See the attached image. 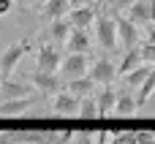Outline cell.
Segmentation results:
<instances>
[{
    "label": "cell",
    "mask_w": 155,
    "mask_h": 144,
    "mask_svg": "<svg viewBox=\"0 0 155 144\" xmlns=\"http://www.w3.org/2000/svg\"><path fill=\"white\" fill-rule=\"evenodd\" d=\"M27 52H33V44H30V38H22V41L11 44V46L0 54V76H3V82H8V76L14 74V68L19 65V60H22Z\"/></svg>",
    "instance_id": "1"
},
{
    "label": "cell",
    "mask_w": 155,
    "mask_h": 144,
    "mask_svg": "<svg viewBox=\"0 0 155 144\" xmlns=\"http://www.w3.org/2000/svg\"><path fill=\"white\" fill-rule=\"evenodd\" d=\"M95 35H98V44H101L104 49H109V52L120 44L114 14H98V19H95Z\"/></svg>",
    "instance_id": "2"
},
{
    "label": "cell",
    "mask_w": 155,
    "mask_h": 144,
    "mask_svg": "<svg viewBox=\"0 0 155 144\" xmlns=\"http://www.w3.org/2000/svg\"><path fill=\"white\" fill-rule=\"evenodd\" d=\"M35 65H38L35 68L38 74H57V65H63V57H60V52L52 44L41 41L35 46Z\"/></svg>",
    "instance_id": "3"
},
{
    "label": "cell",
    "mask_w": 155,
    "mask_h": 144,
    "mask_svg": "<svg viewBox=\"0 0 155 144\" xmlns=\"http://www.w3.org/2000/svg\"><path fill=\"white\" fill-rule=\"evenodd\" d=\"M87 74H90L87 54H65V57H63V65H60V76H63V79L76 82V79H84Z\"/></svg>",
    "instance_id": "4"
},
{
    "label": "cell",
    "mask_w": 155,
    "mask_h": 144,
    "mask_svg": "<svg viewBox=\"0 0 155 144\" xmlns=\"http://www.w3.org/2000/svg\"><path fill=\"white\" fill-rule=\"evenodd\" d=\"M114 19H117V38H120V44L131 52V49H136L139 46V27L128 19V16H123V14H114Z\"/></svg>",
    "instance_id": "5"
},
{
    "label": "cell",
    "mask_w": 155,
    "mask_h": 144,
    "mask_svg": "<svg viewBox=\"0 0 155 144\" xmlns=\"http://www.w3.org/2000/svg\"><path fill=\"white\" fill-rule=\"evenodd\" d=\"M95 84H112V79L117 76V65L109 60V57H98L93 65H90V74H87Z\"/></svg>",
    "instance_id": "6"
},
{
    "label": "cell",
    "mask_w": 155,
    "mask_h": 144,
    "mask_svg": "<svg viewBox=\"0 0 155 144\" xmlns=\"http://www.w3.org/2000/svg\"><path fill=\"white\" fill-rule=\"evenodd\" d=\"M79 106H82V98H76L68 90H63V93H57L52 109H54L57 117H74V114H79Z\"/></svg>",
    "instance_id": "7"
},
{
    "label": "cell",
    "mask_w": 155,
    "mask_h": 144,
    "mask_svg": "<svg viewBox=\"0 0 155 144\" xmlns=\"http://www.w3.org/2000/svg\"><path fill=\"white\" fill-rule=\"evenodd\" d=\"M68 14H71V0H44V5H41V16L46 22L65 19Z\"/></svg>",
    "instance_id": "8"
},
{
    "label": "cell",
    "mask_w": 155,
    "mask_h": 144,
    "mask_svg": "<svg viewBox=\"0 0 155 144\" xmlns=\"http://www.w3.org/2000/svg\"><path fill=\"white\" fill-rule=\"evenodd\" d=\"M136 27L139 25H150L153 22V0H136L131 8H128V14H125Z\"/></svg>",
    "instance_id": "9"
},
{
    "label": "cell",
    "mask_w": 155,
    "mask_h": 144,
    "mask_svg": "<svg viewBox=\"0 0 155 144\" xmlns=\"http://www.w3.org/2000/svg\"><path fill=\"white\" fill-rule=\"evenodd\" d=\"M65 46H68V54H87L90 52V35H87V30L74 27L71 35H68V41H65Z\"/></svg>",
    "instance_id": "10"
},
{
    "label": "cell",
    "mask_w": 155,
    "mask_h": 144,
    "mask_svg": "<svg viewBox=\"0 0 155 144\" xmlns=\"http://www.w3.org/2000/svg\"><path fill=\"white\" fill-rule=\"evenodd\" d=\"M16 98H33V90L19 84V82H3L0 84V103L5 101H16Z\"/></svg>",
    "instance_id": "11"
},
{
    "label": "cell",
    "mask_w": 155,
    "mask_h": 144,
    "mask_svg": "<svg viewBox=\"0 0 155 144\" xmlns=\"http://www.w3.org/2000/svg\"><path fill=\"white\" fill-rule=\"evenodd\" d=\"M95 19H98V14H95V8H93V5L74 8V11L68 14V22H71L74 27H79V30H87V25H90V22H95Z\"/></svg>",
    "instance_id": "12"
},
{
    "label": "cell",
    "mask_w": 155,
    "mask_h": 144,
    "mask_svg": "<svg viewBox=\"0 0 155 144\" xmlns=\"http://www.w3.org/2000/svg\"><path fill=\"white\" fill-rule=\"evenodd\" d=\"M139 65H144V60H142V44L136 46V49H131V52H125V57H123V63L117 65V74L120 76H128L131 71H136Z\"/></svg>",
    "instance_id": "13"
},
{
    "label": "cell",
    "mask_w": 155,
    "mask_h": 144,
    "mask_svg": "<svg viewBox=\"0 0 155 144\" xmlns=\"http://www.w3.org/2000/svg\"><path fill=\"white\" fill-rule=\"evenodd\" d=\"M117 98H120V93H114L112 87H104L101 90V95H98V112H101V117H112L114 114Z\"/></svg>",
    "instance_id": "14"
},
{
    "label": "cell",
    "mask_w": 155,
    "mask_h": 144,
    "mask_svg": "<svg viewBox=\"0 0 155 144\" xmlns=\"http://www.w3.org/2000/svg\"><path fill=\"white\" fill-rule=\"evenodd\" d=\"M136 109H139V101H136L128 90H123V93H120V98H117L114 114H117V117H134V114H136Z\"/></svg>",
    "instance_id": "15"
},
{
    "label": "cell",
    "mask_w": 155,
    "mask_h": 144,
    "mask_svg": "<svg viewBox=\"0 0 155 144\" xmlns=\"http://www.w3.org/2000/svg\"><path fill=\"white\" fill-rule=\"evenodd\" d=\"M30 82H33V87H38L41 93H54L57 87H60V82H57V74H30Z\"/></svg>",
    "instance_id": "16"
},
{
    "label": "cell",
    "mask_w": 155,
    "mask_h": 144,
    "mask_svg": "<svg viewBox=\"0 0 155 144\" xmlns=\"http://www.w3.org/2000/svg\"><path fill=\"white\" fill-rule=\"evenodd\" d=\"M71 30H74V25L68 22V16L65 19H57V22H49V35H52L54 44H65L68 35H71Z\"/></svg>",
    "instance_id": "17"
},
{
    "label": "cell",
    "mask_w": 155,
    "mask_h": 144,
    "mask_svg": "<svg viewBox=\"0 0 155 144\" xmlns=\"http://www.w3.org/2000/svg\"><path fill=\"white\" fill-rule=\"evenodd\" d=\"M150 74H153V65H139L136 71H131V74L125 76V87L139 93V90H142V84L147 82V76H150Z\"/></svg>",
    "instance_id": "18"
},
{
    "label": "cell",
    "mask_w": 155,
    "mask_h": 144,
    "mask_svg": "<svg viewBox=\"0 0 155 144\" xmlns=\"http://www.w3.org/2000/svg\"><path fill=\"white\" fill-rule=\"evenodd\" d=\"M93 79L90 76H84V79H76V82H68V93L71 95H76V98H87V95H93Z\"/></svg>",
    "instance_id": "19"
},
{
    "label": "cell",
    "mask_w": 155,
    "mask_h": 144,
    "mask_svg": "<svg viewBox=\"0 0 155 144\" xmlns=\"http://www.w3.org/2000/svg\"><path fill=\"white\" fill-rule=\"evenodd\" d=\"M33 103V98H16V101H5V103H0V114L3 117H11V114H19L25 106H30Z\"/></svg>",
    "instance_id": "20"
},
{
    "label": "cell",
    "mask_w": 155,
    "mask_h": 144,
    "mask_svg": "<svg viewBox=\"0 0 155 144\" xmlns=\"http://www.w3.org/2000/svg\"><path fill=\"white\" fill-rule=\"evenodd\" d=\"M79 117H84V120L101 117V112H98V98H93V95L82 98V106H79Z\"/></svg>",
    "instance_id": "21"
},
{
    "label": "cell",
    "mask_w": 155,
    "mask_h": 144,
    "mask_svg": "<svg viewBox=\"0 0 155 144\" xmlns=\"http://www.w3.org/2000/svg\"><path fill=\"white\" fill-rule=\"evenodd\" d=\"M153 93H155V68H153V74L147 76V82L142 84V90L136 93V101H139V106H144V103L153 98Z\"/></svg>",
    "instance_id": "22"
},
{
    "label": "cell",
    "mask_w": 155,
    "mask_h": 144,
    "mask_svg": "<svg viewBox=\"0 0 155 144\" xmlns=\"http://www.w3.org/2000/svg\"><path fill=\"white\" fill-rule=\"evenodd\" d=\"M142 60H144V65H155V44H142Z\"/></svg>",
    "instance_id": "23"
},
{
    "label": "cell",
    "mask_w": 155,
    "mask_h": 144,
    "mask_svg": "<svg viewBox=\"0 0 155 144\" xmlns=\"http://www.w3.org/2000/svg\"><path fill=\"white\" fill-rule=\"evenodd\" d=\"M109 3H112V14H120V11L128 14V8H131L136 0H109Z\"/></svg>",
    "instance_id": "24"
},
{
    "label": "cell",
    "mask_w": 155,
    "mask_h": 144,
    "mask_svg": "<svg viewBox=\"0 0 155 144\" xmlns=\"http://www.w3.org/2000/svg\"><path fill=\"white\" fill-rule=\"evenodd\" d=\"M93 3H98V0H71V11L74 8H84V5H93Z\"/></svg>",
    "instance_id": "25"
},
{
    "label": "cell",
    "mask_w": 155,
    "mask_h": 144,
    "mask_svg": "<svg viewBox=\"0 0 155 144\" xmlns=\"http://www.w3.org/2000/svg\"><path fill=\"white\" fill-rule=\"evenodd\" d=\"M11 5H14V0H0V16H3V14H8V11H11Z\"/></svg>",
    "instance_id": "26"
},
{
    "label": "cell",
    "mask_w": 155,
    "mask_h": 144,
    "mask_svg": "<svg viewBox=\"0 0 155 144\" xmlns=\"http://www.w3.org/2000/svg\"><path fill=\"white\" fill-rule=\"evenodd\" d=\"M14 3H16V5H22V8H27V5H30L33 0H14Z\"/></svg>",
    "instance_id": "27"
},
{
    "label": "cell",
    "mask_w": 155,
    "mask_h": 144,
    "mask_svg": "<svg viewBox=\"0 0 155 144\" xmlns=\"http://www.w3.org/2000/svg\"><path fill=\"white\" fill-rule=\"evenodd\" d=\"M150 44H155V27L150 30Z\"/></svg>",
    "instance_id": "28"
},
{
    "label": "cell",
    "mask_w": 155,
    "mask_h": 144,
    "mask_svg": "<svg viewBox=\"0 0 155 144\" xmlns=\"http://www.w3.org/2000/svg\"><path fill=\"white\" fill-rule=\"evenodd\" d=\"M153 22H155V0H153Z\"/></svg>",
    "instance_id": "29"
},
{
    "label": "cell",
    "mask_w": 155,
    "mask_h": 144,
    "mask_svg": "<svg viewBox=\"0 0 155 144\" xmlns=\"http://www.w3.org/2000/svg\"><path fill=\"white\" fill-rule=\"evenodd\" d=\"M98 3H109V0H98Z\"/></svg>",
    "instance_id": "30"
},
{
    "label": "cell",
    "mask_w": 155,
    "mask_h": 144,
    "mask_svg": "<svg viewBox=\"0 0 155 144\" xmlns=\"http://www.w3.org/2000/svg\"><path fill=\"white\" fill-rule=\"evenodd\" d=\"M0 79H3V76H0Z\"/></svg>",
    "instance_id": "31"
}]
</instances>
